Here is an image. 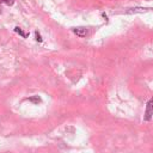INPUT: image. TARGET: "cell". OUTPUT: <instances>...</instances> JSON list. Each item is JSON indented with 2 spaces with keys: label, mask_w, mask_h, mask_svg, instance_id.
Listing matches in <instances>:
<instances>
[{
  "label": "cell",
  "mask_w": 153,
  "mask_h": 153,
  "mask_svg": "<svg viewBox=\"0 0 153 153\" xmlns=\"http://www.w3.org/2000/svg\"><path fill=\"white\" fill-rule=\"evenodd\" d=\"M153 116V98H151L146 104V111H145V120L149 121Z\"/></svg>",
  "instance_id": "6da1fadb"
},
{
  "label": "cell",
  "mask_w": 153,
  "mask_h": 153,
  "mask_svg": "<svg viewBox=\"0 0 153 153\" xmlns=\"http://www.w3.org/2000/svg\"><path fill=\"white\" fill-rule=\"evenodd\" d=\"M35 35H36V41H37V42H42V37H41V35H40L37 31L35 32Z\"/></svg>",
  "instance_id": "8992f818"
},
{
  "label": "cell",
  "mask_w": 153,
  "mask_h": 153,
  "mask_svg": "<svg viewBox=\"0 0 153 153\" xmlns=\"http://www.w3.org/2000/svg\"><path fill=\"white\" fill-rule=\"evenodd\" d=\"M29 101H30V102H32V103H35V104H38V103H41V98H40L38 96H35V97H30V98H29Z\"/></svg>",
  "instance_id": "277c9868"
},
{
  "label": "cell",
  "mask_w": 153,
  "mask_h": 153,
  "mask_svg": "<svg viewBox=\"0 0 153 153\" xmlns=\"http://www.w3.org/2000/svg\"><path fill=\"white\" fill-rule=\"evenodd\" d=\"M72 31L76 36H79V37H86L88 34H89V31H88L86 28H74V29H72Z\"/></svg>",
  "instance_id": "7a4b0ae2"
},
{
  "label": "cell",
  "mask_w": 153,
  "mask_h": 153,
  "mask_svg": "<svg viewBox=\"0 0 153 153\" xmlns=\"http://www.w3.org/2000/svg\"><path fill=\"white\" fill-rule=\"evenodd\" d=\"M1 3L6 4L7 6H12L15 4V0H1Z\"/></svg>",
  "instance_id": "5b68a950"
},
{
  "label": "cell",
  "mask_w": 153,
  "mask_h": 153,
  "mask_svg": "<svg viewBox=\"0 0 153 153\" xmlns=\"http://www.w3.org/2000/svg\"><path fill=\"white\" fill-rule=\"evenodd\" d=\"M15 31H16L17 34H19V35H21L22 37H24V38H25V37L28 36V35H26V34H25V32H24V31H23V30H22V29H21L19 26H17V28H15Z\"/></svg>",
  "instance_id": "3957f363"
}]
</instances>
